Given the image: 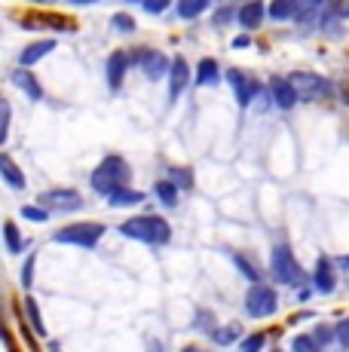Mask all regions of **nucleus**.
Listing matches in <instances>:
<instances>
[{
    "label": "nucleus",
    "mask_w": 349,
    "mask_h": 352,
    "mask_svg": "<svg viewBox=\"0 0 349 352\" xmlns=\"http://www.w3.org/2000/svg\"><path fill=\"white\" fill-rule=\"evenodd\" d=\"M129 162L123 157H104L98 162V168L92 172V187H95L98 193L111 196L117 187H126L129 184Z\"/></svg>",
    "instance_id": "nucleus-1"
},
{
    "label": "nucleus",
    "mask_w": 349,
    "mask_h": 352,
    "mask_svg": "<svg viewBox=\"0 0 349 352\" xmlns=\"http://www.w3.org/2000/svg\"><path fill=\"white\" fill-rule=\"evenodd\" d=\"M120 233L129 236V239H138V242L163 245V242H169L172 230L163 218H157V214H144V218H129L123 227H120Z\"/></svg>",
    "instance_id": "nucleus-2"
},
{
    "label": "nucleus",
    "mask_w": 349,
    "mask_h": 352,
    "mask_svg": "<svg viewBox=\"0 0 349 352\" xmlns=\"http://www.w3.org/2000/svg\"><path fill=\"white\" fill-rule=\"evenodd\" d=\"M288 80H291V86H294V92H297L300 101H322V98L331 96V83H328L325 77H319V74L294 71Z\"/></svg>",
    "instance_id": "nucleus-3"
},
{
    "label": "nucleus",
    "mask_w": 349,
    "mask_h": 352,
    "mask_svg": "<svg viewBox=\"0 0 349 352\" xmlns=\"http://www.w3.org/2000/svg\"><path fill=\"white\" fill-rule=\"evenodd\" d=\"M104 236V227L102 224H71V227H62L56 233V242H65V245H80V248H92L98 239Z\"/></svg>",
    "instance_id": "nucleus-4"
},
{
    "label": "nucleus",
    "mask_w": 349,
    "mask_h": 352,
    "mask_svg": "<svg viewBox=\"0 0 349 352\" xmlns=\"http://www.w3.org/2000/svg\"><path fill=\"white\" fill-rule=\"evenodd\" d=\"M245 309H248V316H254V319H267L270 313H276V291L270 285L254 282L251 291H248V297H245Z\"/></svg>",
    "instance_id": "nucleus-5"
},
{
    "label": "nucleus",
    "mask_w": 349,
    "mask_h": 352,
    "mask_svg": "<svg viewBox=\"0 0 349 352\" xmlns=\"http://www.w3.org/2000/svg\"><path fill=\"white\" fill-rule=\"evenodd\" d=\"M273 276H276L279 282H285V285H297V282L304 279V273H300L294 254L288 252V245L273 248Z\"/></svg>",
    "instance_id": "nucleus-6"
},
{
    "label": "nucleus",
    "mask_w": 349,
    "mask_h": 352,
    "mask_svg": "<svg viewBox=\"0 0 349 352\" xmlns=\"http://www.w3.org/2000/svg\"><path fill=\"white\" fill-rule=\"evenodd\" d=\"M37 206L49 208V212H74L83 206V196L77 190H43L37 196Z\"/></svg>",
    "instance_id": "nucleus-7"
},
{
    "label": "nucleus",
    "mask_w": 349,
    "mask_h": 352,
    "mask_svg": "<svg viewBox=\"0 0 349 352\" xmlns=\"http://www.w3.org/2000/svg\"><path fill=\"white\" fill-rule=\"evenodd\" d=\"M187 83H190V67H187L184 58H174L172 71H169V101L178 98Z\"/></svg>",
    "instance_id": "nucleus-8"
},
{
    "label": "nucleus",
    "mask_w": 349,
    "mask_h": 352,
    "mask_svg": "<svg viewBox=\"0 0 349 352\" xmlns=\"http://www.w3.org/2000/svg\"><path fill=\"white\" fill-rule=\"evenodd\" d=\"M126 67H129V58H126V52L117 50L111 58H107V83H111V89H120V86H123Z\"/></svg>",
    "instance_id": "nucleus-9"
},
{
    "label": "nucleus",
    "mask_w": 349,
    "mask_h": 352,
    "mask_svg": "<svg viewBox=\"0 0 349 352\" xmlns=\"http://www.w3.org/2000/svg\"><path fill=\"white\" fill-rule=\"evenodd\" d=\"M52 50H56V40H37V43H31V46H25V50H22V56H19V65H25V67L37 65L40 58L49 56Z\"/></svg>",
    "instance_id": "nucleus-10"
},
{
    "label": "nucleus",
    "mask_w": 349,
    "mask_h": 352,
    "mask_svg": "<svg viewBox=\"0 0 349 352\" xmlns=\"http://www.w3.org/2000/svg\"><path fill=\"white\" fill-rule=\"evenodd\" d=\"M273 98L282 111H291L294 101H297V92H294L291 80H273Z\"/></svg>",
    "instance_id": "nucleus-11"
},
{
    "label": "nucleus",
    "mask_w": 349,
    "mask_h": 352,
    "mask_svg": "<svg viewBox=\"0 0 349 352\" xmlns=\"http://www.w3.org/2000/svg\"><path fill=\"white\" fill-rule=\"evenodd\" d=\"M227 77H230L233 89H236V101H239V107H248V101H251V96H254L251 80H248L243 71H230Z\"/></svg>",
    "instance_id": "nucleus-12"
},
{
    "label": "nucleus",
    "mask_w": 349,
    "mask_h": 352,
    "mask_svg": "<svg viewBox=\"0 0 349 352\" xmlns=\"http://www.w3.org/2000/svg\"><path fill=\"white\" fill-rule=\"evenodd\" d=\"M264 16H267V6L264 3H258V0H251V3H245L243 10H239V22L245 25V28H260V22H264Z\"/></svg>",
    "instance_id": "nucleus-13"
},
{
    "label": "nucleus",
    "mask_w": 349,
    "mask_h": 352,
    "mask_svg": "<svg viewBox=\"0 0 349 352\" xmlns=\"http://www.w3.org/2000/svg\"><path fill=\"white\" fill-rule=\"evenodd\" d=\"M141 67H144V74L150 80H159L166 74V67H169V62H166L163 52H144V58H141Z\"/></svg>",
    "instance_id": "nucleus-14"
},
{
    "label": "nucleus",
    "mask_w": 349,
    "mask_h": 352,
    "mask_svg": "<svg viewBox=\"0 0 349 352\" xmlns=\"http://www.w3.org/2000/svg\"><path fill=\"white\" fill-rule=\"evenodd\" d=\"M12 83H16V86H19V89H22V92H28V96L34 98V101H40V98H43V89H40V86H37V80L31 77L28 71H25V65L19 67L16 74H12Z\"/></svg>",
    "instance_id": "nucleus-15"
},
{
    "label": "nucleus",
    "mask_w": 349,
    "mask_h": 352,
    "mask_svg": "<svg viewBox=\"0 0 349 352\" xmlns=\"http://www.w3.org/2000/svg\"><path fill=\"white\" fill-rule=\"evenodd\" d=\"M0 172H3L6 184H10L12 190H22V187L28 184V181H25V175L19 172V168H16V162H12L10 157H6V153H3V157H0Z\"/></svg>",
    "instance_id": "nucleus-16"
},
{
    "label": "nucleus",
    "mask_w": 349,
    "mask_h": 352,
    "mask_svg": "<svg viewBox=\"0 0 349 352\" xmlns=\"http://www.w3.org/2000/svg\"><path fill=\"white\" fill-rule=\"evenodd\" d=\"M144 199L138 190H129V187H117L111 196H107V202H111V208H123V206H138V202Z\"/></svg>",
    "instance_id": "nucleus-17"
},
{
    "label": "nucleus",
    "mask_w": 349,
    "mask_h": 352,
    "mask_svg": "<svg viewBox=\"0 0 349 352\" xmlns=\"http://www.w3.org/2000/svg\"><path fill=\"white\" fill-rule=\"evenodd\" d=\"M313 285H315V291H322V294H331V291H334V276L328 273V261H322L319 267H315Z\"/></svg>",
    "instance_id": "nucleus-18"
},
{
    "label": "nucleus",
    "mask_w": 349,
    "mask_h": 352,
    "mask_svg": "<svg viewBox=\"0 0 349 352\" xmlns=\"http://www.w3.org/2000/svg\"><path fill=\"white\" fill-rule=\"evenodd\" d=\"M196 83H199V86H212V83H218V65H214L212 58H203V62H199Z\"/></svg>",
    "instance_id": "nucleus-19"
},
{
    "label": "nucleus",
    "mask_w": 349,
    "mask_h": 352,
    "mask_svg": "<svg viewBox=\"0 0 349 352\" xmlns=\"http://www.w3.org/2000/svg\"><path fill=\"white\" fill-rule=\"evenodd\" d=\"M205 6H209V0H178V16L181 19H196Z\"/></svg>",
    "instance_id": "nucleus-20"
},
{
    "label": "nucleus",
    "mask_w": 349,
    "mask_h": 352,
    "mask_svg": "<svg viewBox=\"0 0 349 352\" xmlns=\"http://www.w3.org/2000/svg\"><path fill=\"white\" fill-rule=\"evenodd\" d=\"M157 196L163 199V206H174L178 202V184H172V181H159L157 184Z\"/></svg>",
    "instance_id": "nucleus-21"
},
{
    "label": "nucleus",
    "mask_w": 349,
    "mask_h": 352,
    "mask_svg": "<svg viewBox=\"0 0 349 352\" xmlns=\"http://www.w3.org/2000/svg\"><path fill=\"white\" fill-rule=\"evenodd\" d=\"M3 236H6V248H10L12 254L22 252V239H19V230H16L12 221H6V224H3Z\"/></svg>",
    "instance_id": "nucleus-22"
},
{
    "label": "nucleus",
    "mask_w": 349,
    "mask_h": 352,
    "mask_svg": "<svg viewBox=\"0 0 349 352\" xmlns=\"http://www.w3.org/2000/svg\"><path fill=\"white\" fill-rule=\"evenodd\" d=\"M288 16H294L291 0H273L270 3V19H288Z\"/></svg>",
    "instance_id": "nucleus-23"
},
{
    "label": "nucleus",
    "mask_w": 349,
    "mask_h": 352,
    "mask_svg": "<svg viewBox=\"0 0 349 352\" xmlns=\"http://www.w3.org/2000/svg\"><path fill=\"white\" fill-rule=\"evenodd\" d=\"M291 3H294V16H297V19H310L313 10L319 6V0H291Z\"/></svg>",
    "instance_id": "nucleus-24"
},
{
    "label": "nucleus",
    "mask_w": 349,
    "mask_h": 352,
    "mask_svg": "<svg viewBox=\"0 0 349 352\" xmlns=\"http://www.w3.org/2000/svg\"><path fill=\"white\" fill-rule=\"evenodd\" d=\"M25 309H28V316H31V324H34V331H37V334H43V322H40V309H37V303L34 300H31V297H28V300H25Z\"/></svg>",
    "instance_id": "nucleus-25"
},
{
    "label": "nucleus",
    "mask_w": 349,
    "mask_h": 352,
    "mask_svg": "<svg viewBox=\"0 0 349 352\" xmlns=\"http://www.w3.org/2000/svg\"><path fill=\"white\" fill-rule=\"evenodd\" d=\"M113 28L117 31H135V19L126 16V12H120V16H113Z\"/></svg>",
    "instance_id": "nucleus-26"
},
{
    "label": "nucleus",
    "mask_w": 349,
    "mask_h": 352,
    "mask_svg": "<svg viewBox=\"0 0 349 352\" xmlns=\"http://www.w3.org/2000/svg\"><path fill=\"white\" fill-rule=\"evenodd\" d=\"M236 267H239V270H243V273L248 276V282H258V279H260V276H258V270H254V267L245 261L243 254H236Z\"/></svg>",
    "instance_id": "nucleus-27"
},
{
    "label": "nucleus",
    "mask_w": 349,
    "mask_h": 352,
    "mask_svg": "<svg viewBox=\"0 0 349 352\" xmlns=\"http://www.w3.org/2000/svg\"><path fill=\"white\" fill-rule=\"evenodd\" d=\"M31 282H34V254L28 257V263H25V270H22V285L31 288Z\"/></svg>",
    "instance_id": "nucleus-28"
},
{
    "label": "nucleus",
    "mask_w": 349,
    "mask_h": 352,
    "mask_svg": "<svg viewBox=\"0 0 349 352\" xmlns=\"http://www.w3.org/2000/svg\"><path fill=\"white\" fill-rule=\"evenodd\" d=\"M141 3H144L147 12H153V16H157V12H163L166 6H169V0H141Z\"/></svg>",
    "instance_id": "nucleus-29"
},
{
    "label": "nucleus",
    "mask_w": 349,
    "mask_h": 352,
    "mask_svg": "<svg viewBox=\"0 0 349 352\" xmlns=\"http://www.w3.org/2000/svg\"><path fill=\"white\" fill-rule=\"evenodd\" d=\"M22 214L28 221H46V214H49V208H22Z\"/></svg>",
    "instance_id": "nucleus-30"
},
{
    "label": "nucleus",
    "mask_w": 349,
    "mask_h": 352,
    "mask_svg": "<svg viewBox=\"0 0 349 352\" xmlns=\"http://www.w3.org/2000/svg\"><path fill=\"white\" fill-rule=\"evenodd\" d=\"M10 117H12V113H10V104L3 101V126H0V141L10 138Z\"/></svg>",
    "instance_id": "nucleus-31"
},
{
    "label": "nucleus",
    "mask_w": 349,
    "mask_h": 352,
    "mask_svg": "<svg viewBox=\"0 0 349 352\" xmlns=\"http://www.w3.org/2000/svg\"><path fill=\"white\" fill-rule=\"evenodd\" d=\"M169 178H174V184H178V187H190V175L181 172V168H172Z\"/></svg>",
    "instance_id": "nucleus-32"
},
{
    "label": "nucleus",
    "mask_w": 349,
    "mask_h": 352,
    "mask_svg": "<svg viewBox=\"0 0 349 352\" xmlns=\"http://www.w3.org/2000/svg\"><path fill=\"white\" fill-rule=\"evenodd\" d=\"M331 12L334 16H349V0H331Z\"/></svg>",
    "instance_id": "nucleus-33"
},
{
    "label": "nucleus",
    "mask_w": 349,
    "mask_h": 352,
    "mask_svg": "<svg viewBox=\"0 0 349 352\" xmlns=\"http://www.w3.org/2000/svg\"><path fill=\"white\" fill-rule=\"evenodd\" d=\"M260 346H264V337H248V340H243V349H248V352H254Z\"/></svg>",
    "instance_id": "nucleus-34"
},
{
    "label": "nucleus",
    "mask_w": 349,
    "mask_h": 352,
    "mask_svg": "<svg viewBox=\"0 0 349 352\" xmlns=\"http://www.w3.org/2000/svg\"><path fill=\"white\" fill-rule=\"evenodd\" d=\"M315 343L319 340H313V337H297V340H294V349H315Z\"/></svg>",
    "instance_id": "nucleus-35"
},
{
    "label": "nucleus",
    "mask_w": 349,
    "mask_h": 352,
    "mask_svg": "<svg viewBox=\"0 0 349 352\" xmlns=\"http://www.w3.org/2000/svg\"><path fill=\"white\" fill-rule=\"evenodd\" d=\"M337 340L344 343V346H349V322H344V324L337 328Z\"/></svg>",
    "instance_id": "nucleus-36"
},
{
    "label": "nucleus",
    "mask_w": 349,
    "mask_h": 352,
    "mask_svg": "<svg viewBox=\"0 0 349 352\" xmlns=\"http://www.w3.org/2000/svg\"><path fill=\"white\" fill-rule=\"evenodd\" d=\"M71 3H98V0H71Z\"/></svg>",
    "instance_id": "nucleus-37"
},
{
    "label": "nucleus",
    "mask_w": 349,
    "mask_h": 352,
    "mask_svg": "<svg viewBox=\"0 0 349 352\" xmlns=\"http://www.w3.org/2000/svg\"><path fill=\"white\" fill-rule=\"evenodd\" d=\"M37 3H56V0H37Z\"/></svg>",
    "instance_id": "nucleus-38"
},
{
    "label": "nucleus",
    "mask_w": 349,
    "mask_h": 352,
    "mask_svg": "<svg viewBox=\"0 0 349 352\" xmlns=\"http://www.w3.org/2000/svg\"><path fill=\"white\" fill-rule=\"evenodd\" d=\"M346 267H349V261H346Z\"/></svg>",
    "instance_id": "nucleus-39"
},
{
    "label": "nucleus",
    "mask_w": 349,
    "mask_h": 352,
    "mask_svg": "<svg viewBox=\"0 0 349 352\" xmlns=\"http://www.w3.org/2000/svg\"><path fill=\"white\" fill-rule=\"evenodd\" d=\"M319 3H322V0H319Z\"/></svg>",
    "instance_id": "nucleus-40"
}]
</instances>
